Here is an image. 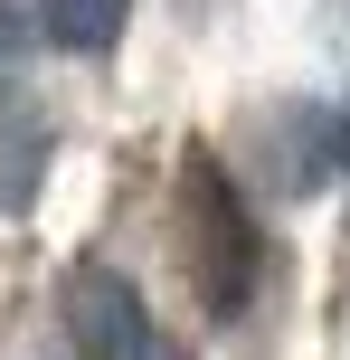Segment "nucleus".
<instances>
[{
    "mask_svg": "<svg viewBox=\"0 0 350 360\" xmlns=\"http://www.w3.org/2000/svg\"><path fill=\"white\" fill-rule=\"evenodd\" d=\"M29 19H38V38H48V48H67V57H105L114 38H123L133 0H29Z\"/></svg>",
    "mask_w": 350,
    "mask_h": 360,
    "instance_id": "nucleus-4",
    "label": "nucleus"
},
{
    "mask_svg": "<svg viewBox=\"0 0 350 360\" xmlns=\"http://www.w3.org/2000/svg\"><path fill=\"white\" fill-rule=\"evenodd\" d=\"M256 152H265V190L275 199H313L322 180L341 171V133H332V114L322 105H303V95H284V105H265L256 114Z\"/></svg>",
    "mask_w": 350,
    "mask_h": 360,
    "instance_id": "nucleus-3",
    "label": "nucleus"
},
{
    "mask_svg": "<svg viewBox=\"0 0 350 360\" xmlns=\"http://www.w3.org/2000/svg\"><path fill=\"white\" fill-rule=\"evenodd\" d=\"M38 171H48V124L29 105H0V209H29Z\"/></svg>",
    "mask_w": 350,
    "mask_h": 360,
    "instance_id": "nucleus-5",
    "label": "nucleus"
},
{
    "mask_svg": "<svg viewBox=\"0 0 350 360\" xmlns=\"http://www.w3.org/2000/svg\"><path fill=\"white\" fill-rule=\"evenodd\" d=\"M67 332H76L86 360H180L152 332V304L123 266H76L67 275Z\"/></svg>",
    "mask_w": 350,
    "mask_h": 360,
    "instance_id": "nucleus-2",
    "label": "nucleus"
},
{
    "mask_svg": "<svg viewBox=\"0 0 350 360\" xmlns=\"http://www.w3.org/2000/svg\"><path fill=\"white\" fill-rule=\"evenodd\" d=\"M38 38V19H29V0H0V67H10L19 48Z\"/></svg>",
    "mask_w": 350,
    "mask_h": 360,
    "instance_id": "nucleus-6",
    "label": "nucleus"
},
{
    "mask_svg": "<svg viewBox=\"0 0 350 360\" xmlns=\"http://www.w3.org/2000/svg\"><path fill=\"white\" fill-rule=\"evenodd\" d=\"M189 256H199V294L208 313H246L256 294V218H246L237 180H227L218 152H189Z\"/></svg>",
    "mask_w": 350,
    "mask_h": 360,
    "instance_id": "nucleus-1",
    "label": "nucleus"
},
{
    "mask_svg": "<svg viewBox=\"0 0 350 360\" xmlns=\"http://www.w3.org/2000/svg\"><path fill=\"white\" fill-rule=\"evenodd\" d=\"M332 133H341V171H350V95H341V114H332Z\"/></svg>",
    "mask_w": 350,
    "mask_h": 360,
    "instance_id": "nucleus-7",
    "label": "nucleus"
}]
</instances>
